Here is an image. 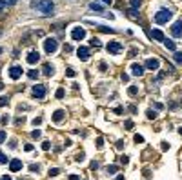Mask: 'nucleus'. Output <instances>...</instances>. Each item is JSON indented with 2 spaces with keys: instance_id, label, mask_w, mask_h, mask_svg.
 I'll use <instances>...</instances> for the list:
<instances>
[{
  "instance_id": "obj_37",
  "label": "nucleus",
  "mask_w": 182,
  "mask_h": 180,
  "mask_svg": "<svg viewBox=\"0 0 182 180\" xmlns=\"http://www.w3.org/2000/svg\"><path fill=\"white\" fill-rule=\"evenodd\" d=\"M57 98H64V89H57Z\"/></svg>"
},
{
  "instance_id": "obj_17",
  "label": "nucleus",
  "mask_w": 182,
  "mask_h": 180,
  "mask_svg": "<svg viewBox=\"0 0 182 180\" xmlns=\"http://www.w3.org/2000/svg\"><path fill=\"white\" fill-rule=\"evenodd\" d=\"M89 9H91V11H97V13H102V11H104L100 4H95V2H93V4H89Z\"/></svg>"
},
{
  "instance_id": "obj_36",
  "label": "nucleus",
  "mask_w": 182,
  "mask_h": 180,
  "mask_svg": "<svg viewBox=\"0 0 182 180\" xmlns=\"http://www.w3.org/2000/svg\"><path fill=\"white\" fill-rule=\"evenodd\" d=\"M40 2H42V0H33V2H31V7H33V9H37L38 6H40Z\"/></svg>"
},
{
  "instance_id": "obj_41",
  "label": "nucleus",
  "mask_w": 182,
  "mask_h": 180,
  "mask_svg": "<svg viewBox=\"0 0 182 180\" xmlns=\"http://www.w3.org/2000/svg\"><path fill=\"white\" fill-rule=\"evenodd\" d=\"M98 69H100V71H106V69H107V64H104V62H102L100 66H98Z\"/></svg>"
},
{
  "instance_id": "obj_52",
  "label": "nucleus",
  "mask_w": 182,
  "mask_h": 180,
  "mask_svg": "<svg viewBox=\"0 0 182 180\" xmlns=\"http://www.w3.org/2000/svg\"><path fill=\"white\" fill-rule=\"evenodd\" d=\"M117 180H126V178H124V175H117Z\"/></svg>"
},
{
  "instance_id": "obj_7",
  "label": "nucleus",
  "mask_w": 182,
  "mask_h": 180,
  "mask_svg": "<svg viewBox=\"0 0 182 180\" xmlns=\"http://www.w3.org/2000/svg\"><path fill=\"white\" fill-rule=\"evenodd\" d=\"M71 38H73V40H82V38H86V29H84V27H75V29H73V33H71Z\"/></svg>"
},
{
  "instance_id": "obj_21",
  "label": "nucleus",
  "mask_w": 182,
  "mask_h": 180,
  "mask_svg": "<svg viewBox=\"0 0 182 180\" xmlns=\"http://www.w3.org/2000/svg\"><path fill=\"white\" fill-rule=\"evenodd\" d=\"M127 15H129L131 18H135V20H137V18H140V17H139V11H137V9H129V11H127Z\"/></svg>"
},
{
  "instance_id": "obj_5",
  "label": "nucleus",
  "mask_w": 182,
  "mask_h": 180,
  "mask_svg": "<svg viewBox=\"0 0 182 180\" xmlns=\"http://www.w3.org/2000/svg\"><path fill=\"white\" fill-rule=\"evenodd\" d=\"M22 67L20 66H11V67H9V77H11V80H18V78H20L22 77Z\"/></svg>"
},
{
  "instance_id": "obj_30",
  "label": "nucleus",
  "mask_w": 182,
  "mask_h": 180,
  "mask_svg": "<svg viewBox=\"0 0 182 180\" xmlns=\"http://www.w3.org/2000/svg\"><path fill=\"white\" fill-rule=\"evenodd\" d=\"M58 173H60V171H58V169L57 167H53V169H49V177H57V175Z\"/></svg>"
},
{
  "instance_id": "obj_48",
  "label": "nucleus",
  "mask_w": 182,
  "mask_h": 180,
  "mask_svg": "<svg viewBox=\"0 0 182 180\" xmlns=\"http://www.w3.org/2000/svg\"><path fill=\"white\" fill-rule=\"evenodd\" d=\"M6 4L7 6H13V4H17V0H6Z\"/></svg>"
},
{
  "instance_id": "obj_47",
  "label": "nucleus",
  "mask_w": 182,
  "mask_h": 180,
  "mask_svg": "<svg viewBox=\"0 0 182 180\" xmlns=\"http://www.w3.org/2000/svg\"><path fill=\"white\" fill-rule=\"evenodd\" d=\"M49 146H51L49 142H44V144H42V149H49Z\"/></svg>"
},
{
  "instance_id": "obj_51",
  "label": "nucleus",
  "mask_w": 182,
  "mask_h": 180,
  "mask_svg": "<svg viewBox=\"0 0 182 180\" xmlns=\"http://www.w3.org/2000/svg\"><path fill=\"white\" fill-rule=\"evenodd\" d=\"M0 180H11V177H7V175H4V177H0Z\"/></svg>"
},
{
  "instance_id": "obj_38",
  "label": "nucleus",
  "mask_w": 182,
  "mask_h": 180,
  "mask_svg": "<svg viewBox=\"0 0 182 180\" xmlns=\"http://www.w3.org/2000/svg\"><path fill=\"white\" fill-rule=\"evenodd\" d=\"M2 142H6V133L0 131V144H2Z\"/></svg>"
},
{
  "instance_id": "obj_10",
  "label": "nucleus",
  "mask_w": 182,
  "mask_h": 180,
  "mask_svg": "<svg viewBox=\"0 0 182 180\" xmlns=\"http://www.w3.org/2000/svg\"><path fill=\"white\" fill-rule=\"evenodd\" d=\"M77 55H78L80 60H87V58H89V49H87L86 46H80L77 49Z\"/></svg>"
},
{
  "instance_id": "obj_12",
  "label": "nucleus",
  "mask_w": 182,
  "mask_h": 180,
  "mask_svg": "<svg viewBox=\"0 0 182 180\" xmlns=\"http://www.w3.org/2000/svg\"><path fill=\"white\" fill-rule=\"evenodd\" d=\"M9 169H11V171H20V169H22V162L18 158H13L11 162H9Z\"/></svg>"
},
{
  "instance_id": "obj_6",
  "label": "nucleus",
  "mask_w": 182,
  "mask_h": 180,
  "mask_svg": "<svg viewBox=\"0 0 182 180\" xmlns=\"http://www.w3.org/2000/svg\"><path fill=\"white\" fill-rule=\"evenodd\" d=\"M159 66H160V60L159 58H147L146 60V64H144V67L146 69H151V71H153V69H159Z\"/></svg>"
},
{
  "instance_id": "obj_28",
  "label": "nucleus",
  "mask_w": 182,
  "mask_h": 180,
  "mask_svg": "<svg viewBox=\"0 0 182 180\" xmlns=\"http://www.w3.org/2000/svg\"><path fill=\"white\" fill-rule=\"evenodd\" d=\"M7 102H9V98H7V97H0V107H4Z\"/></svg>"
},
{
  "instance_id": "obj_26",
  "label": "nucleus",
  "mask_w": 182,
  "mask_h": 180,
  "mask_svg": "<svg viewBox=\"0 0 182 180\" xmlns=\"http://www.w3.org/2000/svg\"><path fill=\"white\" fill-rule=\"evenodd\" d=\"M147 118H149V120H155V118H157V113L153 111V109H149V111H147Z\"/></svg>"
},
{
  "instance_id": "obj_16",
  "label": "nucleus",
  "mask_w": 182,
  "mask_h": 180,
  "mask_svg": "<svg viewBox=\"0 0 182 180\" xmlns=\"http://www.w3.org/2000/svg\"><path fill=\"white\" fill-rule=\"evenodd\" d=\"M164 46L169 49V51H175V44H173V40H169V38H164Z\"/></svg>"
},
{
  "instance_id": "obj_31",
  "label": "nucleus",
  "mask_w": 182,
  "mask_h": 180,
  "mask_svg": "<svg viewBox=\"0 0 182 180\" xmlns=\"http://www.w3.org/2000/svg\"><path fill=\"white\" fill-rule=\"evenodd\" d=\"M7 122H9V115H4V117H2V120H0V124H2V126H6Z\"/></svg>"
},
{
  "instance_id": "obj_15",
  "label": "nucleus",
  "mask_w": 182,
  "mask_h": 180,
  "mask_svg": "<svg viewBox=\"0 0 182 180\" xmlns=\"http://www.w3.org/2000/svg\"><path fill=\"white\" fill-rule=\"evenodd\" d=\"M131 73H133L135 77H142V75H144V67L139 66V64H133V66H131Z\"/></svg>"
},
{
  "instance_id": "obj_22",
  "label": "nucleus",
  "mask_w": 182,
  "mask_h": 180,
  "mask_svg": "<svg viewBox=\"0 0 182 180\" xmlns=\"http://www.w3.org/2000/svg\"><path fill=\"white\" fill-rule=\"evenodd\" d=\"M44 73H46L47 77H51V75H53V67L49 66V64H46V66H44Z\"/></svg>"
},
{
  "instance_id": "obj_44",
  "label": "nucleus",
  "mask_w": 182,
  "mask_h": 180,
  "mask_svg": "<svg viewBox=\"0 0 182 180\" xmlns=\"http://www.w3.org/2000/svg\"><path fill=\"white\" fill-rule=\"evenodd\" d=\"M91 169H93V171H97V169H98V162H93L91 164Z\"/></svg>"
},
{
  "instance_id": "obj_3",
  "label": "nucleus",
  "mask_w": 182,
  "mask_h": 180,
  "mask_svg": "<svg viewBox=\"0 0 182 180\" xmlns=\"http://www.w3.org/2000/svg\"><path fill=\"white\" fill-rule=\"evenodd\" d=\"M40 13H44V15H51L53 11H55V6H53V0H42L40 2V6L37 7Z\"/></svg>"
},
{
  "instance_id": "obj_32",
  "label": "nucleus",
  "mask_w": 182,
  "mask_h": 180,
  "mask_svg": "<svg viewBox=\"0 0 182 180\" xmlns=\"http://www.w3.org/2000/svg\"><path fill=\"white\" fill-rule=\"evenodd\" d=\"M133 126H135V124L131 122V120H126V124H124V127H126V129H133Z\"/></svg>"
},
{
  "instance_id": "obj_55",
  "label": "nucleus",
  "mask_w": 182,
  "mask_h": 180,
  "mask_svg": "<svg viewBox=\"0 0 182 180\" xmlns=\"http://www.w3.org/2000/svg\"><path fill=\"white\" fill-rule=\"evenodd\" d=\"M179 133H180V135H182V127H179Z\"/></svg>"
},
{
  "instance_id": "obj_19",
  "label": "nucleus",
  "mask_w": 182,
  "mask_h": 180,
  "mask_svg": "<svg viewBox=\"0 0 182 180\" xmlns=\"http://www.w3.org/2000/svg\"><path fill=\"white\" fill-rule=\"evenodd\" d=\"M129 4H131V7H133V9H139L142 6V0H129Z\"/></svg>"
},
{
  "instance_id": "obj_33",
  "label": "nucleus",
  "mask_w": 182,
  "mask_h": 180,
  "mask_svg": "<svg viewBox=\"0 0 182 180\" xmlns=\"http://www.w3.org/2000/svg\"><path fill=\"white\" fill-rule=\"evenodd\" d=\"M135 142L137 144H142V142H144V137H142V135H135Z\"/></svg>"
},
{
  "instance_id": "obj_4",
  "label": "nucleus",
  "mask_w": 182,
  "mask_h": 180,
  "mask_svg": "<svg viewBox=\"0 0 182 180\" xmlns=\"http://www.w3.org/2000/svg\"><path fill=\"white\" fill-rule=\"evenodd\" d=\"M169 33L173 35L175 38H180V37H182V18H180V20H177V22L173 24V26H171Z\"/></svg>"
},
{
  "instance_id": "obj_8",
  "label": "nucleus",
  "mask_w": 182,
  "mask_h": 180,
  "mask_svg": "<svg viewBox=\"0 0 182 180\" xmlns=\"http://www.w3.org/2000/svg\"><path fill=\"white\" fill-rule=\"evenodd\" d=\"M106 49H107L109 53H113V55H119V53L122 51V46H120V42H109V44L106 46Z\"/></svg>"
},
{
  "instance_id": "obj_53",
  "label": "nucleus",
  "mask_w": 182,
  "mask_h": 180,
  "mask_svg": "<svg viewBox=\"0 0 182 180\" xmlns=\"http://www.w3.org/2000/svg\"><path fill=\"white\" fill-rule=\"evenodd\" d=\"M69 180H78V177H77V175H71V177H69Z\"/></svg>"
},
{
  "instance_id": "obj_34",
  "label": "nucleus",
  "mask_w": 182,
  "mask_h": 180,
  "mask_svg": "<svg viewBox=\"0 0 182 180\" xmlns=\"http://www.w3.org/2000/svg\"><path fill=\"white\" fill-rule=\"evenodd\" d=\"M107 173H109V175L117 173V166H107Z\"/></svg>"
},
{
  "instance_id": "obj_49",
  "label": "nucleus",
  "mask_w": 182,
  "mask_h": 180,
  "mask_svg": "<svg viewBox=\"0 0 182 180\" xmlns=\"http://www.w3.org/2000/svg\"><path fill=\"white\" fill-rule=\"evenodd\" d=\"M162 149H164V151H168V149H169V144L164 142V144H162Z\"/></svg>"
},
{
  "instance_id": "obj_57",
  "label": "nucleus",
  "mask_w": 182,
  "mask_h": 180,
  "mask_svg": "<svg viewBox=\"0 0 182 180\" xmlns=\"http://www.w3.org/2000/svg\"><path fill=\"white\" fill-rule=\"evenodd\" d=\"M0 89H2V82H0Z\"/></svg>"
},
{
  "instance_id": "obj_42",
  "label": "nucleus",
  "mask_w": 182,
  "mask_h": 180,
  "mask_svg": "<svg viewBox=\"0 0 182 180\" xmlns=\"http://www.w3.org/2000/svg\"><path fill=\"white\" fill-rule=\"evenodd\" d=\"M66 75H67V77H75V71H73V69H67Z\"/></svg>"
},
{
  "instance_id": "obj_46",
  "label": "nucleus",
  "mask_w": 182,
  "mask_h": 180,
  "mask_svg": "<svg viewBox=\"0 0 182 180\" xmlns=\"http://www.w3.org/2000/svg\"><path fill=\"white\" fill-rule=\"evenodd\" d=\"M120 162H122V164H127V162H129V158H127V157H122Z\"/></svg>"
},
{
  "instance_id": "obj_54",
  "label": "nucleus",
  "mask_w": 182,
  "mask_h": 180,
  "mask_svg": "<svg viewBox=\"0 0 182 180\" xmlns=\"http://www.w3.org/2000/svg\"><path fill=\"white\" fill-rule=\"evenodd\" d=\"M102 2H104V4H111V0H102Z\"/></svg>"
},
{
  "instance_id": "obj_9",
  "label": "nucleus",
  "mask_w": 182,
  "mask_h": 180,
  "mask_svg": "<svg viewBox=\"0 0 182 180\" xmlns=\"http://www.w3.org/2000/svg\"><path fill=\"white\" fill-rule=\"evenodd\" d=\"M31 91H33V97H35V98H44V97H46V87H44V86H35Z\"/></svg>"
},
{
  "instance_id": "obj_18",
  "label": "nucleus",
  "mask_w": 182,
  "mask_h": 180,
  "mask_svg": "<svg viewBox=\"0 0 182 180\" xmlns=\"http://www.w3.org/2000/svg\"><path fill=\"white\" fill-rule=\"evenodd\" d=\"M173 58H175V62L179 64V66H182V53H179V51H175V55H173Z\"/></svg>"
},
{
  "instance_id": "obj_20",
  "label": "nucleus",
  "mask_w": 182,
  "mask_h": 180,
  "mask_svg": "<svg viewBox=\"0 0 182 180\" xmlns=\"http://www.w3.org/2000/svg\"><path fill=\"white\" fill-rule=\"evenodd\" d=\"M27 75H29V78H33V80H37L38 77H40V73H38V71H35V69H31V71H29Z\"/></svg>"
},
{
  "instance_id": "obj_23",
  "label": "nucleus",
  "mask_w": 182,
  "mask_h": 180,
  "mask_svg": "<svg viewBox=\"0 0 182 180\" xmlns=\"http://www.w3.org/2000/svg\"><path fill=\"white\" fill-rule=\"evenodd\" d=\"M97 29H98V31H102V33H115L113 29H109V27H104V26H98Z\"/></svg>"
},
{
  "instance_id": "obj_24",
  "label": "nucleus",
  "mask_w": 182,
  "mask_h": 180,
  "mask_svg": "<svg viewBox=\"0 0 182 180\" xmlns=\"http://www.w3.org/2000/svg\"><path fill=\"white\" fill-rule=\"evenodd\" d=\"M127 93H129V97H137V93H139V89H137L135 86H131V87H129V91H127Z\"/></svg>"
},
{
  "instance_id": "obj_14",
  "label": "nucleus",
  "mask_w": 182,
  "mask_h": 180,
  "mask_svg": "<svg viewBox=\"0 0 182 180\" xmlns=\"http://www.w3.org/2000/svg\"><path fill=\"white\" fill-rule=\"evenodd\" d=\"M149 37L155 38V40H160V42H164V33H162L160 29H153V31H149Z\"/></svg>"
},
{
  "instance_id": "obj_27",
  "label": "nucleus",
  "mask_w": 182,
  "mask_h": 180,
  "mask_svg": "<svg viewBox=\"0 0 182 180\" xmlns=\"http://www.w3.org/2000/svg\"><path fill=\"white\" fill-rule=\"evenodd\" d=\"M2 164H7V157H6L2 151H0V166H2Z\"/></svg>"
},
{
  "instance_id": "obj_29",
  "label": "nucleus",
  "mask_w": 182,
  "mask_h": 180,
  "mask_svg": "<svg viewBox=\"0 0 182 180\" xmlns=\"http://www.w3.org/2000/svg\"><path fill=\"white\" fill-rule=\"evenodd\" d=\"M120 80H122V82H124V84H127V82H129V75L122 73V75H120Z\"/></svg>"
},
{
  "instance_id": "obj_2",
  "label": "nucleus",
  "mask_w": 182,
  "mask_h": 180,
  "mask_svg": "<svg viewBox=\"0 0 182 180\" xmlns=\"http://www.w3.org/2000/svg\"><path fill=\"white\" fill-rule=\"evenodd\" d=\"M44 49H46V53H49V55L57 53V49H58V40H57V38H46V40H44Z\"/></svg>"
},
{
  "instance_id": "obj_11",
  "label": "nucleus",
  "mask_w": 182,
  "mask_h": 180,
  "mask_svg": "<svg viewBox=\"0 0 182 180\" xmlns=\"http://www.w3.org/2000/svg\"><path fill=\"white\" fill-rule=\"evenodd\" d=\"M64 117H66V111H64V109H58V111L53 113V122H55V124H60L62 120H64Z\"/></svg>"
},
{
  "instance_id": "obj_1",
  "label": "nucleus",
  "mask_w": 182,
  "mask_h": 180,
  "mask_svg": "<svg viewBox=\"0 0 182 180\" xmlns=\"http://www.w3.org/2000/svg\"><path fill=\"white\" fill-rule=\"evenodd\" d=\"M171 13L169 9H160V11H157L155 13V17H153V20L157 24H168L169 22V18H171Z\"/></svg>"
},
{
  "instance_id": "obj_40",
  "label": "nucleus",
  "mask_w": 182,
  "mask_h": 180,
  "mask_svg": "<svg viewBox=\"0 0 182 180\" xmlns=\"http://www.w3.org/2000/svg\"><path fill=\"white\" fill-rule=\"evenodd\" d=\"M40 124H42V118H35V120H33V126H40Z\"/></svg>"
},
{
  "instance_id": "obj_25",
  "label": "nucleus",
  "mask_w": 182,
  "mask_h": 180,
  "mask_svg": "<svg viewBox=\"0 0 182 180\" xmlns=\"http://www.w3.org/2000/svg\"><path fill=\"white\" fill-rule=\"evenodd\" d=\"M40 137H42V133L38 131V129H35V131L31 133V138H35V140H38V138H40Z\"/></svg>"
},
{
  "instance_id": "obj_39",
  "label": "nucleus",
  "mask_w": 182,
  "mask_h": 180,
  "mask_svg": "<svg viewBox=\"0 0 182 180\" xmlns=\"http://www.w3.org/2000/svg\"><path fill=\"white\" fill-rule=\"evenodd\" d=\"M97 146H98V147L104 146V138H97Z\"/></svg>"
},
{
  "instance_id": "obj_35",
  "label": "nucleus",
  "mask_w": 182,
  "mask_h": 180,
  "mask_svg": "<svg viewBox=\"0 0 182 180\" xmlns=\"http://www.w3.org/2000/svg\"><path fill=\"white\" fill-rule=\"evenodd\" d=\"M91 46H95V47H100V40H98V38H93V40H91Z\"/></svg>"
},
{
  "instance_id": "obj_43",
  "label": "nucleus",
  "mask_w": 182,
  "mask_h": 180,
  "mask_svg": "<svg viewBox=\"0 0 182 180\" xmlns=\"http://www.w3.org/2000/svg\"><path fill=\"white\" fill-rule=\"evenodd\" d=\"M4 7H6V0H0V11H4Z\"/></svg>"
},
{
  "instance_id": "obj_50",
  "label": "nucleus",
  "mask_w": 182,
  "mask_h": 180,
  "mask_svg": "<svg viewBox=\"0 0 182 180\" xmlns=\"http://www.w3.org/2000/svg\"><path fill=\"white\" fill-rule=\"evenodd\" d=\"M155 107H157V109H164V106H162L160 102H157V104H155Z\"/></svg>"
},
{
  "instance_id": "obj_13",
  "label": "nucleus",
  "mask_w": 182,
  "mask_h": 180,
  "mask_svg": "<svg viewBox=\"0 0 182 180\" xmlns=\"http://www.w3.org/2000/svg\"><path fill=\"white\" fill-rule=\"evenodd\" d=\"M38 60H40V55H38L37 51H29L27 53V62L29 64H37Z\"/></svg>"
},
{
  "instance_id": "obj_56",
  "label": "nucleus",
  "mask_w": 182,
  "mask_h": 180,
  "mask_svg": "<svg viewBox=\"0 0 182 180\" xmlns=\"http://www.w3.org/2000/svg\"><path fill=\"white\" fill-rule=\"evenodd\" d=\"M2 51H4V49H2V47H0V53H2Z\"/></svg>"
},
{
  "instance_id": "obj_45",
  "label": "nucleus",
  "mask_w": 182,
  "mask_h": 180,
  "mask_svg": "<svg viewBox=\"0 0 182 180\" xmlns=\"http://www.w3.org/2000/svg\"><path fill=\"white\" fill-rule=\"evenodd\" d=\"M24 149H26V151H33V146H31V144H26V147H24Z\"/></svg>"
}]
</instances>
